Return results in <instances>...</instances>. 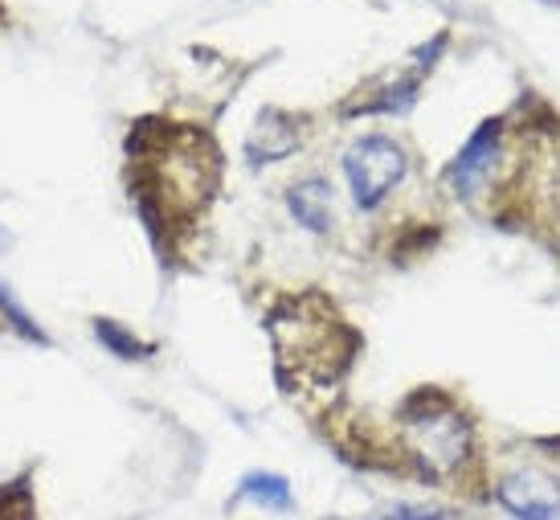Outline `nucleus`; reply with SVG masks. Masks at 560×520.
I'll use <instances>...</instances> for the list:
<instances>
[{"mask_svg":"<svg viewBox=\"0 0 560 520\" xmlns=\"http://www.w3.org/2000/svg\"><path fill=\"white\" fill-rule=\"evenodd\" d=\"M401 442L405 459L418 467L421 479H430L438 488L458 484L475 459V426L438 390H418L413 397H405Z\"/></svg>","mask_w":560,"mask_h":520,"instance_id":"obj_1","label":"nucleus"},{"mask_svg":"<svg viewBox=\"0 0 560 520\" xmlns=\"http://www.w3.org/2000/svg\"><path fill=\"white\" fill-rule=\"evenodd\" d=\"M343 176H348L357 209H381L409 176V157H405V148L397 140L373 131V136H360L343 152Z\"/></svg>","mask_w":560,"mask_h":520,"instance_id":"obj_2","label":"nucleus"},{"mask_svg":"<svg viewBox=\"0 0 560 520\" xmlns=\"http://www.w3.org/2000/svg\"><path fill=\"white\" fill-rule=\"evenodd\" d=\"M495 500L515 520H560V475L545 463H515L495 475Z\"/></svg>","mask_w":560,"mask_h":520,"instance_id":"obj_3","label":"nucleus"},{"mask_svg":"<svg viewBox=\"0 0 560 520\" xmlns=\"http://www.w3.org/2000/svg\"><path fill=\"white\" fill-rule=\"evenodd\" d=\"M499 140H503V124H499V119H487V124L458 148V157L446 164V185H451L454 197H479V193L491 185L495 164H499Z\"/></svg>","mask_w":560,"mask_h":520,"instance_id":"obj_4","label":"nucleus"},{"mask_svg":"<svg viewBox=\"0 0 560 520\" xmlns=\"http://www.w3.org/2000/svg\"><path fill=\"white\" fill-rule=\"evenodd\" d=\"M303 143V131H299V119L287 115V111L270 107L258 115V124L249 127L246 136V157L249 164H275V160H287Z\"/></svg>","mask_w":560,"mask_h":520,"instance_id":"obj_5","label":"nucleus"},{"mask_svg":"<svg viewBox=\"0 0 560 520\" xmlns=\"http://www.w3.org/2000/svg\"><path fill=\"white\" fill-rule=\"evenodd\" d=\"M287 209L291 218L312 230V234H327L331 230V185L324 176H307V181H295L287 189Z\"/></svg>","mask_w":560,"mask_h":520,"instance_id":"obj_6","label":"nucleus"},{"mask_svg":"<svg viewBox=\"0 0 560 520\" xmlns=\"http://www.w3.org/2000/svg\"><path fill=\"white\" fill-rule=\"evenodd\" d=\"M237 500H254L266 512H291L295 508V492H291V479L279 472H249L242 475L237 484Z\"/></svg>","mask_w":560,"mask_h":520,"instance_id":"obj_7","label":"nucleus"},{"mask_svg":"<svg viewBox=\"0 0 560 520\" xmlns=\"http://www.w3.org/2000/svg\"><path fill=\"white\" fill-rule=\"evenodd\" d=\"M94 336H98L115 357H124V361H140V357L152 353V345H143L140 336H131V332H127L124 324H115V320H94Z\"/></svg>","mask_w":560,"mask_h":520,"instance_id":"obj_8","label":"nucleus"},{"mask_svg":"<svg viewBox=\"0 0 560 520\" xmlns=\"http://www.w3.org/2000/svg\"><path fill=\"white\" fill-rule=\"evenodd\" d=\"M373 520H451V512L438 505H393L389 512H381Z\"/></svg>","mask_w":560,"mask_h":520,"instance_id":"obj_9","label":"nucleus"},{"mask_svg":"<svg viewBox=\"0 0 560 520\" xmlns=\"http://www.w3.org/2000/svg\"><path fill=\"white\" fill-rule=\"evenodd\" d=\"M0 308H4V312H9V320H13L16 328L25 332V336H30V340H46V336H42V332L33 328V320L25 312H21V308H16L13 303V296H9V287H0Z\"/></svg>","mask_w":560,"mask_h":520,"instance_id":"obj_10","label":"nucleus"},{"mask_svg":"<svg viewBox=\"0 0 560 520\" xmlns=\"http://www.w3.org/2000/svg\"><path fill=\"white\" fill-rule=\"evenodd\" d=\"M0 25H4V4H0Z\"/></svg>","mask_w":560,"mask_h":520,"instance_id":"obj_11","label":"nucleus"}]
</instances>
